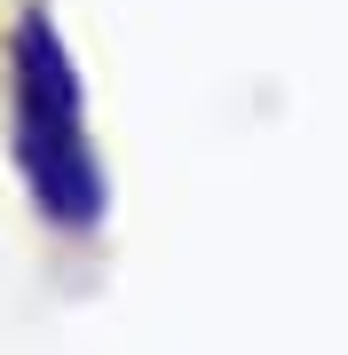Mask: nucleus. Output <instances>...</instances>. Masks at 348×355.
I'll use <instances>...</instances> for the list:
<instances>
[{
	"instance_id": "f257e3e1",
	"label": "nucleus",
	"mask_w": 348,
	"mask_h": 355,
	"mask_svg": "<svg viewBox=\"0 0 348 355\" xmlns=\"http://www.w3.org/2000/svg\"><path fill=\"white\" fill-rule=\"evenodd\" d=\"M8 150H16V174H24L48 229H64V237L103 229L111 174H103V150H95V127H88L72 48L40 0L16 8V24H8Z\"/></svg>"
}]
</instances>
